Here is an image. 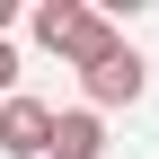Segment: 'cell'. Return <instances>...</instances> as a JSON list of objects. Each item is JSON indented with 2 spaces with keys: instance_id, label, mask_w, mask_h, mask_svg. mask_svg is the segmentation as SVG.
Wrapping results in <instances>:
<instances>
[{
  "instance_id": "1",
  "label": "cell",
  "mask_w": 159,
  "mask_h": 159,
  "mask_svg": "<svg viewBox=\"0 0 159 159\" xmlns=\"http://www.w3.org/2000/svg\"><path fill=\"white\" fill-rule=\"evenodd\" d=\"M35 44L89 71V62H106V53H124V35H115V18L89 9V0H35Z\"/></svg>"
},
{
  "instance_id": "2",
  "label": "cell",
  "mask_w": 159,
  "mask_h": 159,
  "mask_svg": "<svg viewBox=\"0 0 159 159\" xmlns=\"http://www.w3.org/2000/svg\"><path fill=\"white\" fill-rule=\"evenodd\" d=\"M44 142H53V106L44 97H9L0 106V150L9 159H44Z\"/></svg>"
},
{
  "instance_id": "3",
  "label": "cell",
  "mask_w": 159,
  "mask_h": 159,
  "mask_svg": "<svg viewBox=\"0 0 159 159\" xmlns=\"http://www.w3.org/2000/svg\"><path fill=\"white\" fill-rule=\"evenodd\" d=\"M80 80H89V115L97 106H124V97H142V53H106V62H89V71H80Z\"/></svg>"
},
{
  "instance_id": "4",
  "label": "cell",
  "mask_w": 159,
  "mask_h": 159,
  "mask_svg": "<svg viewBox=\"0 0 159 159\" xmlns=\"http://www.w3.org/2000/svg\"><path fill=\"white\" fill-rule=\"evenodd\" d=\"M106 150V124H97L89 106L80 115H53V142H44V159H97Z\"/></svg>"
},
{
  "instance_id": "5",
  "label": "cell",
  "mask_w": 159,
  "mask_h": 159,
  "mask_svg": "<svg viewBox=\"0 0 159 159\" xmlns=\"http://www.w3.org/2000/svg\"><path fill=\"white\" fill-rule=\"evenodd\" d=\"M9 89H18V44L0 35V97H9Z\"/></svg>"
},
{
  "instance_id": "6",
  "label": "cell",
  "mask_w": 159,
  "mask_h": 159,
  "mask_svg": "<svg viewBox=\"0 0 159 159\" xmlns=\"http://www.w3.org/2000/svg\"><path fill=\"white\" fill-rule=\"evenodd\" d=\"M9 18H18V0H0V35H9Z\"/></svg>"
}]
</instances>
